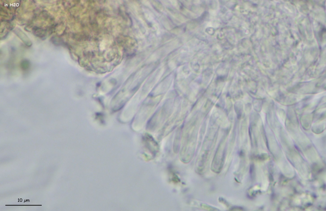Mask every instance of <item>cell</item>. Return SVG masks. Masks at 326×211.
<instances>
[{
    "label": "cell",
    "mask_w": 326,
    "mask_h": 211,
    "mask_svg": "<svg viewBox=\"0 0 326 211\" xmlns=\"http://www.w3.org/2000/svg\"><path fill=\"white\" fill-rule=\"evenodd\" d=\"M13 32L27 46L30 47L32 45V42L30 39L20 28H16Z\"/></svg>",
    "instance_id": "6da1fadb"
},
{
    "label": "cell",
    "mask_w": 326,
    "mask_h": 211,
    "mask_svg": "<svg viewBox=\"0 0 326 211\" xmlns=\"http://www.w3.org/2000/svg\"><path fill=\"white\" fill-rule=\"evenodd\" d=\"M30 66V62L27 60H24L21 63V67L24 70L28 69Z\"/></svg>",
    "instance_id": "7a4b0ae2"
}]
</instances>
